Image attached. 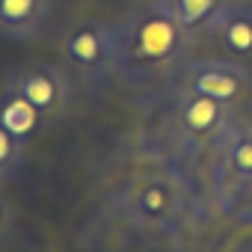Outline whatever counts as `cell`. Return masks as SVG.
<instances>
[{"mask_svg": "<svg viewBox=\"0 0 252 252\" xmlns=\"http://www.w3.org/2000/svg\"><path fill=\"white\" fill-rule=\"evenodd\" d=\"M225 146H222V166L228 175L237 178L240 187H252V137L243 131H222Z\"/></svg>", "mask_w": 252, "mask_h": 252, "instance_id": "obj_10", "label": "cell"}, {"mask_svg": "<svg viewBox=\"0 0 252 252\" xmlns=\"http://www.w3.org/2000/svg\"><path fill=\"white\" fill-rule=\"evenodd\" d=\"M116 45L119 68H163L181 63L190 36L160 0H155L116 27Z\"/></svg>", "mask_w": 252, "mask_h": 252, "instance_id": "obj_1", "label": "cell"}, {"mask_svg": "<svg viewBox=\"0 0 252 252\" xmlns=\"http://www.w3.org/2000/svg\"><path fill=\"white\" fill-rule=\"evenodd\" d=\"M63 57L71 68L98 77L110 68H119L116 27L104 21H74L60 39Z\"/></svg>", "mask_w": 252, "mask_h": 252, "instance_id": "obj_3", "label": "cell"}, {"mask_svg": "<svg viewBox=\"0 0 252 252\" xmlns=\"http://www.w3.org/2000/svg\"><path fill=\"white\" fill-rule=\"evenodd\" d=\"M172 208H175V193H172V187L163 184V181H149V184L137 193V199H134V211H137L143 220H149V222L172 217Z\"/></svg>", "mask_w": 252, "mask_h": 252, "instance_id": "obj_11", "label": "cell"}, {"mask_svg": "<svg viewBox=\"0 0 252 252\" xmlns=\"http://www.w3.org/2000/svg\"><path fill=\"white\" fill-rule=\"evenodd\" d=\"M51 18V0H0V36L9 42L36 39Z\"/></svg>", "mask_w": 252, "mask_h": 252, "instance_id": "obj_6", "label": "cell"}, {"mask_svg": "<svg viewBox=\"0 0 252 252\" xmlns=\"http://www.w3.org/2000/svg\"><path fill=\"white\" fill-rule=\"evenodd\" d=\"M0 125H3L9 134H15L18 140L30 143V137L45 125V119L24 95H18L15 89L6 86L3 95H0Z\"/></svg>", "mask_w": 252, "mask_h": 252, "instance_id": "obj_9", "label": "cell"}, {"mask_svg": "<svg viewBox=\"0 0 252 252\" xmlns=\"http://www.w3.org/2000/svg\"><path fill=\"white\" fill-rule=\"evenodd\" d=\"M211 36L231 60L252 65V3H237L234 0L225 9V15L217 21Z\"/></svg>", "mask_w": 252, "mask_h": 252, "instance_id": "obj_7", "label": "cell"}, {"mask_svg": "<svg viewBox=\"0 0 252 252\" xmlns=\"http://www.w3.org/2000/svg\"><path fill=\"white\" fill-rule=\"evenodd\" d=\"M246 134H249V137H252V122H249V125H246Z\"/></svg>", "mask_w": 252, "mask_h": 252, "instance_id": "obj_14", "label": "cell"}, {"mask_svg": "<svg viewBox=\"0 0 252 252\" xmlns=\"http://www.w3.org/2000/svg\"><path fill=\"white\" fill-rule=\"evenodd\" d=\"M12 231H15V211L3 196H0V246H6L12 240Z\"/></svg>", "mask_w": 252, "mask_h": 252, "instance_id": "obj_13", "label": "cell"}, {"mask_svg": "<svg viewBox=\"0 0 252 252\" xmlns=\"http://www.w3.org/2000/svg\"><path fill=\"white\" fill-rule=\"evenodd\" d=\"M175 89L205 95L225 107H237L252 95V68L240 60H181L175 65Z\"/></svg>", "mask_w": 252, "mask_h": 252, "instance_id": "obj_2", "label": "cell"}, {"mask_svg": "<svg viewBox=\"0 0 252 252\" xmlns=\"http://www.w3.org/2000/svg\"><path fill=\"white\" fill-rule=\"evenodd\" d=\"M160 3L175 15V21L184 27L190 39L211 36L217 21L225 15V9L234 0H160Z\"/></svg>", "mask_w": 252, "mask_h": 252, "instance_id": "obj_8", "label": "cell"}, {"mask_svg": "<svg viewBox=\"0 0 252 252\" xmlns=\"http://www.w3.org/2000/svg\"><path fill=\"white\" fill-rule=\"evenodd\" d=\"M231 110L220 101H211L196 92L175 89V116L193 137H217L231 128Z\"/></svg>", "mask_w": 252, "mask_h": 252, "instance_id": "obj_5", "label": "cell"}, {"mask_svg": "<svg viewBox=\"0 0 252 252\" xmlns=\"http://www.w3.org/2000/svg\"><path fill=\"white\" fill-rule=\"evenodd\" d=\"M24 155H27V143L18 140L15 134H9L3 125H0V184L12 181L21 172Z\"/></svg>", "mask_w": 252, "mask_h": 252, "instance_id": "obj_12", "label": "cell"}, {"mask_svg": "<svg viewBox=\"0 0 252 252\" xmlns=\"http://www.w3.org/2000/svg\"><path fill=\"white\" fill-rule=\"evenodd\" d=\"M6 86L24 95L42 113L45 122H57L71 104V80L60 65H51V63H36L15 71Z\"/></svg>", "mask_w": 252, "mask_h": 252, "instance_id": "obj_4", "label": "cell"}]
</instances>
